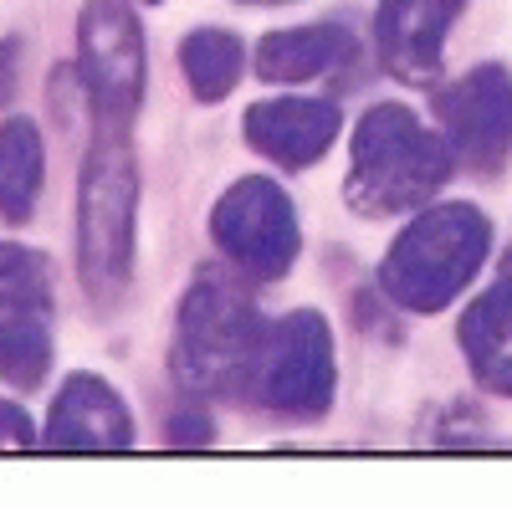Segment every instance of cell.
I'll return each instance as SVG.
<instances>
[{
	"instance_id": "cell-1",
	"label": "cell",
	"mask_w": 512,
	"mask_h": 507,
	"mask_svg": "<svg viewBox=\"0 0 512 507\" xmlns=\"http://www.w3.org/2000/svg\"><path fill=\"white\" fill-rule=\"evenodd\" d=\"M451 159V144L425 129L405 103H374L354 129L344 200L359 216H400L446 185Z\"/></svg>"
},
{
	"instance_id": "cell-2",
	"label": "cell",
	"mask_w": 512,
	"mask_h": 507,
	"mask_svg": "<svg viewBox=\"0 0 512 507\" xmlns=\"http://www.w3.org/2000/svg\"><path fill=\"white\" fill-rule=\"evenodd\" d=\"M262 333H267V318L251 308L246 292L226 272L205 267L180 303L175 379L190 395H221V400L246 395Z\"/></svg>"
},
{
	"instance_id": "cell-3",
	"label": "cell",
	"mask_w": 512,
	"mask_h": 507,
	"mask_svg": "<svg viewBox=\"0 0 512 507\" xmlns=\"http://www.w3.org/2000/svg\"><path fill=\"white\" fill-rule=\"evenodd\" d=\"M492 226L477 205L451 200L415 216L379 267L384 298L405 313H441L487 262Z\"/></svg>"
},
{
	"instance_id": "cell-4",
	"label": "cell",
	"mask_w": 512,
	"mask_h": 507,
	"mask_svg": "<svg viewBox=\"0 0 512 507\" xmlns=\"http://www.w3.org/2000/svg\"><path fill=\"white\" fill-rule=\"evenodd\" d=\"M139 169L123 134H98L77 185V277L93 303H118L134 277Z\"/></svg>"
},
{
	"instance_id": "cell-5",
	"label": "cell",
	"mask_w": 512,
	"mask_h": 507,
	"mask_svg": "<svg viewBox=\"0 0 512 507\" xmlns=\"http://www.w3.org/2000/svg\"><path fill=\"white\" fill-rule=\"evenodd\" d=\"M241 400L262 405L267 415H287V420H318L328 410V400H333V333L313 308L287 313L282 323H267Z\"/></svg>"
},
{
	"instance_id": "cell-6",
	"label": "cell",
	"mask_w": 512,
	"mask_h": 507,
	"mask_svg": "<svg viewBox=\"0 0 512 507\" xmlns=\"http://www.w3.org/2000/svg\"><path fill=\"white\" fill-rule=\"evenodd\" d=\"M77 77L98 113V134H128L144 103V31L128 0H88L77 16Z\"/></svg>"
},
{
	"instance_id": "cell-7",
	"label": "cell",
	"mask_w": 512,
	"mask_h": 507,
	"mask_svg": "<svg viewBox=\"0 0 512 507\" xmlns=\"http://www.w3.org/2000/svg\"><path fill=\"white\" fill-rule=\"evenodd\" d=\"M210 236H216L221 257L251 277V282H277L292 272L297 262V216H292V200L272 185V180H236L216 210H210Z\"/></svg>"
},
{
	"instance_id": "cell-8",
	"label": "cell",
	"mask_w": 512,
	"mask_h": 507,
	"mask_svg": "<svg viewBox=\"0 0 512 507\" xmlns=\"http://www.w3.org/2000/svg\"><path fill=\"white\" fill-rule=\"evenodd\" d=\"M52 277L47 257L21 246H0V379L6 385H41L52 364Z\"/></svg>"
},
{
	"instance_id": "cell-9",
	"label": "cell",
	"mask_w": 512,
	"mask_h": 507,
	"mask_svg": "<svg viewBox=\"0 0 512 507\" xmlns=\"http://www.w3.org/2000/svg\"><path fill=\"white\" fill-rule=\"evenodd\" d=\"M436 123L466 169H477V175L502 169L512 154V72L482 62L466 77H456L436 98Z\"/></svg>"
},
{
	"instance_id": "cell-10",
	"label": "cell",
	"mask_w": 512,
	"mask_h": 507,
	"mask_svg": "<svg viewBox=\"0 0 512 507\" xmlns=\"http://www.w3.org/2000/svg\"><path fill=\"white\" fill-rule=\"evenodd\" d=\"M466 11V0H379V62L390 67L400 82H425L441 77L446 62V36L451 21Z\"/></svg>"
},
{
	"instance_id": "cell-11",
	"label": "cell",
	"mask_w": 512,
	"mask_h": 507,
	"mask_svg": "<svg viewBox=\"0 0 512 507\" xmlns=\"http://www.w3.org/2000/svg\"><path fill=\"white\" fill-rule=\"evenodd\" d=\"M47 446L57 451H123L134 446V415L118 400V390L98 374H72L52 400Z\"/></svg>"
},
{
	"instance_id": "cell-12",
	"label": "cell",
	"mask_w": 512,
	"mask_h": 507,
	"mask_svg": "<svg viewBox=\"0 0 512 507\" xmlns=\"http://www.w3.org/2000/svg\"><path fill=\"white\" fill-rule=\"evenodd\" d=\"M344 118L323 98H272L246 113V144L282 169H308L328 154Z\"/></svg>"
},
{
	"instance_id": "cell-13",
	"label": "cell",
	"mask_w": 512,
	"mask_h": 507,
	"mask_svg": "<svg viewBox=\"0 0 512 507\" xmlns=\"http://www.w3.org/2000/svg\"><path fill=\"white\" fill-rule=\"evenodd\" d=\"M461 349L487 390L512 395V246H507L492 287L461 318Z\"/></svg>"
},
{
	"instance_id": "cell-14",
	"label": "cell",
	"mask_w": 512,
	"mask_h": 507,
	"mask_svg": "<svg viewBox=\"0 0 512 507\" xmlns=\"http://www.w3.org/2000/svg\"><path fill=\"white\" fill-rule=\"evenodd\" d=\"M359 57V36L338 21L323 26H292V31H272L256 47V72L267 82H308L323 77L333 67H344Z\"/></svg>"
},
{
	"instance_id": "cell-15",
	"label": "cell",
	"mask_w": 512,
	"mask_h": 507,
	"mask_svg": "<svg viewBox=\"0 0 512 507\" xmlns=\"http://www.w3.org/2000/svg\"><path fill=\"white\" fill-rule=\"evenodd\" d=\"M41 180H47V154H41V134L31 118H6L0 123V216L11 226H26L41 200Z\"/></svg>"
},
{
	"instance_id": "cell-16",
	"label": "cell",
	"mask_w": 512,
	"mask_h": 507,
	"mask_svg": "<svg viewBox=\"0 0 512 507\" xmlns=\"http://www.w3.org/2000/svg\"><path fill=\"white\" fill-rule=\"evenodd\" d=\"M241 41L221 26H200L180 41V67H185V82L200 103H221L231 98V88L241 82Z\"/></svg>"
},
{
	"instance_id": "cell-17",
	"label": "cell",
	"mask_w": 512,
	"mask_h": 507,
	"mask_svg": "<svg viewBox=\"0 0 512 507\" xmlns=\"http://www.w3.org/2000/svg\"><path fill=\"white\" fill-rule=\"evenodd\" d=\"M31 441H36L31 415L11 400H0V446H31Z\"/></svg>"
},
{
	"instance_id": "cell-18",
	"label": "cell",
	"mask_w": 512,
	"mask_h": 507,
	"mask_svg": "<svg viewBox=\"0 0 512 507\" xmlns=\"http://www.w3.org/2000/svg\"><path fill=\"white\" fill-rule=\"evenodd\" d=\"M169 431H175V436H169L175 446H205L210 441V420L205 415H175V426H169Z\"/></svg>"
},
{
	"instance_id": "cell-19",
	"label": "cell",
	"mask_w": 512,
	"mask_h": 507,
	"mask_svg": "<svg viewBox=\"0 0 512 507\" xmlns=\"http://www.w3.org/2000/svg\"><path fill=\"white\" fill-rule=\"evenodd\" d=\"M241 6H287V0H241Z\"/></svg>"
},
{
	"instance_id": "cell-20",
	"label": "cell",
	"mask_w": 512,
	"mask_h": 507,
	"mask_svg": "<svg viewBox=\"0 0 512 507\" xmlns=\"http://www.w3.org/2000/svg\"><path fill=\"white\" fill-rule=\"evenodd\" d=\"M149 6H159V0H149Z\"/></svg>"
}]
</instances>
